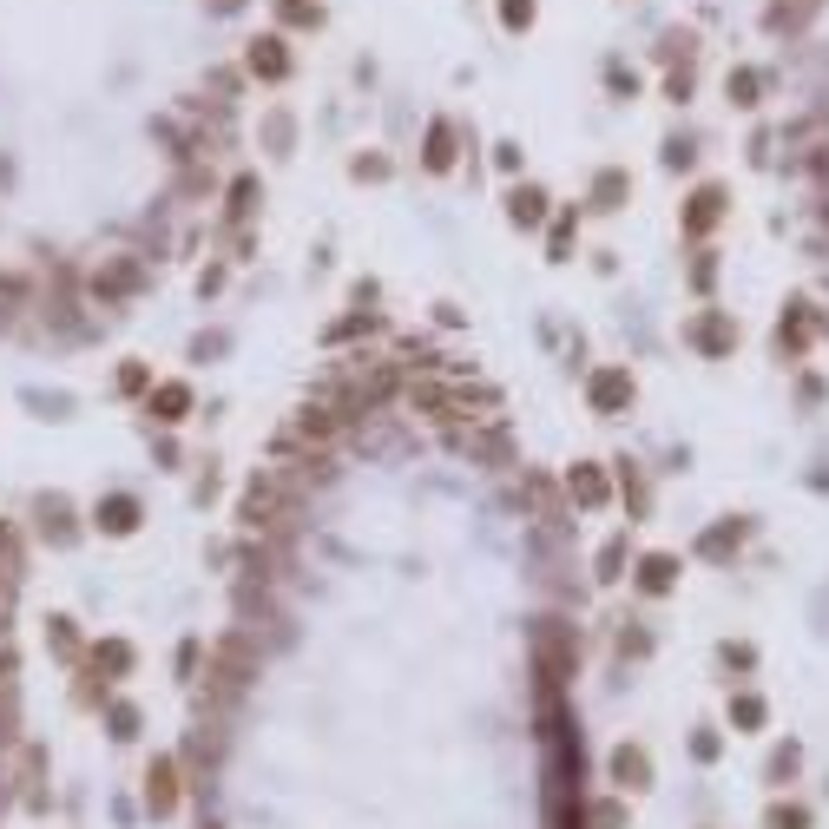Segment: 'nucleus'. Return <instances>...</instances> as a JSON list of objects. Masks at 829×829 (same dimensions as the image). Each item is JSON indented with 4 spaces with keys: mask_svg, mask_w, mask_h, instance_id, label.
<instances>
[{
    "mask_svg": "<svg viewBox=\"0 0 829 829\" xmlns=\"http://www.w3.org/2000/svg\"><path fill=\"white\" fill-rule=\"evenodd\" d=\"M724 546H737V527H717V534L704 540V553H724Z\"/></svg>",
    "mask_w": 829,
    "mask_h": 829,
    "instance_id": "11",
    "label": "nucleus"
},
{
    "mask_svg": "<svg viewBox=\"0 0 829 829\" xmlns=\"http://www.w3.org/2000/svg\"><path fill=\"white\" fill-rule=\"evenodd\" d=\"M770 823H777V829H804L810 816H804V810H777V816H770Z\"/></svg>",
    "mask_w": 829,
    "mask_h": 829,
    "instance_id": "12",
    "label": "nucleus"
},
{
    "mask_svg": "<svg viewBox=\"0 0 829 829\" xmlns=\"http://www.w3.org/2000/svg\"><path fill=\"white\" fill-rule=\"evenodd\" d=\"M178 408H185V389H158V422H178Z\"/></svg>",
    "mask_w": 829,
    "mask_h": 829,
    "instance_id": "8",
    "label": "nucleus"
},
{
    "mask_svg": "<svg viewBox=\"0 0 829 829\" xmlns=\"http://www.w3.org/2000/svg\"><path fill=\"white\" fill-rule=\"evenodd\" d=\"M698 343H704V349H724V343H731V329H724V323H704V329H698Z\"/></svg>",
    "mask_w": 829,
    "mask_h": 829,
    "instance_id": "10",
    "label": "nucleus"
},
{
    "mask_svg": "<svg viewBox=\"0 0 829 829\" xmlns=\"http://www.w3.org/2000/svg\"><path fill=\"white\" fill-rule=\"evenodd\" d=\"M613 777H619V784H645V757H639V751H619V757H613Z\"/></svg>",
    "mask_w": 829,
    "mask_h": 829,
    "instance_id": "5",
    "label": "nucleus"
},
{
    "mask_svg": "<svg viewBox=\"0 0 829 829\" xmlns=\"http://www.w3.org/2000/svg\"><path fill=\"white\" fill-rule=\"evenodd\" d=\"M717 205H724V191H698V198H691V231H704L717 217Z\"/></svg>",
    "mask_w": 829,
    "mask_h": 829,
    "instance_id": "3",
    "label": "nucleus"
},
{
    "mask_svg": "<svg viewBox=\"0 0 829 829\" xmlns=\"http://www.w3.org/2000/svg\"><path fill=\"white\" fill-rule=\"evenodd\" d=\"M534 217H540V191H520L514 198V225H534Z\"/></svg>",
    "mask_w": 829,
    "mask_h": 829,
    "instance_id": "7",
    "label": "nucleus"
},
{
    "mask_svg": "<svg viewBox=\"0 0 829 829\" xmlns=\"http://www.w3.org/2000/svg\"><path fill=\"white\" fill-rule=\"evenodd\" d=\"M172 796H178V790H172V764H152V777H145V804H152V816L172 810Z\"/></svg>",
    "mask_w": 829,
    "mask_h": 829,
    "instance_id": "1",
    "label": "nucleus"
},
{
    "mask_svg": "<svg viewBox=\"0 0 829 829\" xmlns=\"http://www.w3.org/2000/svg\"><path fill=\"white\" fill-rule=\"evenodd\" d=\"M625 395H632V382H625V375H619V369H613V375H599V382H593V402H599V408H619V402H625Z\"/></svg>",
    "mask_w": 829,
    "mask_h": 829,
    "instance_id": "2",
    "label": "nucleus"
},
{
    "mask_svg": "<svg viewBox=\"0 0 829 829\" xmlns=\"http://www.w3.org/2000/svg\"><path fill=\"white\" fill-rule=\"evenodd\" d=\"M573 494L593 507V501H605V481H599V474H573Z\"/></svg>",
    "mask_w": 829,
    "mask_h": 829,
    "instance_id": "6",
    "label": "nucleus"
},
{
    "mask_svg": "<svg viewBox=\"0 0 829 829\" xmlns=\"http://www.w3.org/2000/svg\"><path fill=\"white\" fill-rule=\"evenodd\" d=\"M105 527L125 534V527H132V501H113V507H105Z\"/></svg>",
    "mask_w": 829,
    "mask_h": 829,
    "instance_id": "9",
    "label": "nucleus"
},
{
    "mask_svg": "<svg viewBox=\"0 0 829 829\" xmlns=\"http://www.w3.org/2000/svg\"><path fill=\"white\" fill-rule=\"evenodd\" d=\"M639 579H645V593H665V586H672V560H665V553H652Z\"/></svg>",
    "mask_w": 829,
    "mask_h": 829,
    "instance_id": "4",
    "label": "nucleus"
}]
</instances>
